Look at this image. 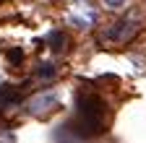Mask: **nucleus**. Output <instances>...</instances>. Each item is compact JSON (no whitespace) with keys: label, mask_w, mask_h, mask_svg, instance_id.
Segmentation results:
<instances>
[{"label":"nucleus","mask_w":146,"mask_h":143,"mask_svg":"<svg viewBox=\"0 0 146 143\" xmlns=\"http://www.w3.org/2000/svg\"><path fill=\"white\" fill-rule=\"evenodd\" d=\"M68 130L76 133L78 138H94L107 130V120H104V101L97 94H84L78 96L76 115L68 122Z\"/></svg>","instance_id":"1"},{"label":"nucleus","mask_w":146,"mask_h":143,"mask_svg":"<svg viewBox=\"0 0 146 143\" xmlns=\"http://www.w3.org/2000/svg\"><path fill=\"white\" fill-rule=\"evenodd\" d=\"M58 104H60L58 96H55L52 91H44V94H39V96H34V99L26 101V112L34 115V117H44V115H50Z\"/></svg>","instance_id":"2"},{"label":"nucleus","mask_w":146,"mask_h":143,"mask_svg":"<svg viewBox=\"0 0 146 143\" xmlns=\"http://www.w3.org/2000/svg\"><path fill=\"white\" fill-rule=\"evenodd\" d=\"M68 21H70L73 26H78V29H89V26L97 24V11L89 8L86 0H78V3L73 5V11L68 13Z\"/></svg>","instance_id":"3"},{"label":"nucleus","mask_w":146,"mask_h":143,"mask_svg":"<svg viewBox=\"0 0 146 143\" xmlns=\"http://www.w3.org/2000/svg\"><path fill=\"white\" fill-rule=\"evenodd\" d=\"M136 31H138V24H136L133 18H123V21H117L112 29H110L107 37H110V39H117V42H125V39H131Z\"/></svg>","instance_id":"4"},{"label":"nucleus","mask_w":146,"mask_h":143,"mask_svg":"<svg viewBox=\"0 0 146 143\" xmlns=\"http://www.w3.org/2000/svg\"><path fill=\"white\" fill-rule=\"evenodd\" d=\"M16 101H18V88H13L8 83H0V112L13 107Z\"/></svg>","instance_id":"5"},{"label":"nucleus","mask_w":146,"mask_h":143,"mask_svg":"<svg viewBox=\"0 0 146 143\" xmlns=\"http://www.w3.org/2000/svg\"><path fill=\"white\" fill-rule=\"evenodd\" d=\"M47 42H50V47H52L55 52H63L65 44H68V37H65L63 31H52L50 37H47Z\"/></svg>","instance_id":"6"},{"label":"nucleus","mask_w":146,"mask_h":143,"mask_svg":"<svg viewBox=\"0 0 146 143\" xmlns=\"http://www.w3.org/2000/svg\"><path fill=\"white\" fill-rule=\"evenodd\" d=\"M36 76H39L42 81L55 78V65H52V63H39V68H36Z\"/></svg>","instance_id":"7"},{"label":"nucleus","mask_w":146,"mask_h":143,"mask_svg":"<svg viewBox=\"0 0 146 143\" xmlns=\"http://www.w3.org/2000/svg\"><path fill=\"white\" fill-rule=\"evenodd\" d=\"M102 3H104L110 11H120V8H125V3H128V0H102Z\"/></svg>","instance_id":"8"}]
</instances>
